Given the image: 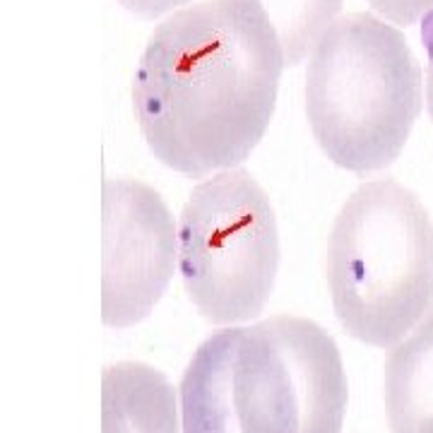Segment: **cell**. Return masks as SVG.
Returning <instances> with one entry per match:
<instances>
[{"instance_id": "7a4b0ae2", "label": "cell", "mask_w": 433, "mask_h": 433, "mask_svg": "<svg viewBox=\"0 0 433 433\" xmlns=\"http://www.w3.org/2000/svg\"><path fill=\"white\" fill-rule=\"evenodd\" d=\"M347 373L318 323L274 315L207 337L181 378L183 433H342Z\"/></svg>"}, {"instance_id": "9c48e42d", "label": "cell", "mask_w": 433, "mask_h": 433, "mask_svg": "<svg viewBox=\"0 0 433 433\" xmlns=\"http://www.w3.org/2000/svg\"><path fill=\"white\" fill-rule=\"evenodd\" d=\"M274 27L286 65L311 58L315 43L339 19L344 0H255Z\"/></svg>"}, {"instance_id": "8992f818", "label": "cell", "mask_w": 433, "mask_h": 433, "mask_svg": "<svg viewBox=\"0 0 433 433\" xmlns=\"http://www.w3.org/2000/svg\"><path fill=\"white\" fill-rule=\"evenodd\" d=\"M101 318L133 327L159 303L178 265V229L157 190L135 178H104Z\"/></svg>"}, {"instance_id": "5b68a950", "label": "cell", "mask_w": 433, "mask_h": 433, "mask_svg": "<svg viewBox=\"0 0 433 433\" xmlns=\"http://www.w3.org/2000/svg\"><path fill=\"white\" fill-rule=\"evenodd\" d=\"M178 270L205 320L257 318L279 270V226L270 195L241 166L190 190L178 219Z\"/></svg>"}, {"instance_id": "ba28073f", "label": "cell", "mask_w": 433, "mask_h": 433, "mask_svg": "<svg viewBox=\"0 0 433 433\" xmlns=\"http://www.w3.org/2000/svg\"><path fill=\"white\" fill-rule=\"evenodd\" d=\"M383 405L390 433H433V306L390 347Z\"/></svg>"}, {"instance_id": "277c9868", "label": "cell", "mask_w": 433, "mask_h": 433, "mask_svg": "<svg viewBox=\"0 0 433 433\" xmlns=\"http://www.w3.org/2000/svg\"><path fill=\"white\" fill-rule=\"evenodd\" d=\"M327 286L354 339L390 349L433 306V221L417 193L368 181L344 200L327 241Z\"/></svg>"}, {"instance_id": "7c38bea8", "label": "cell", "mask_w": 433, "mask_h": 433, "mask_svg": "<svg viewBox=\"0 0 433 433\" xmlns=\"http://www.w3.org/2000/svg\"><path fill=\"white\" fill-rule=\"evenodd\" d=\"M421 41L426 48V82H424V92H426V108L433 121V12H429L421 19Z\"/></svg>"}, {"instance_id": "6da1fadb", "label": "cell", "mask_w": 433, "mask_h": 433, "mask_svg": "<svg viewBox=\"0 0 433 433\" xmlns=\"http://www.w3.org/2000/svg\"><path fill=\"white\" fill-rule=\"evenodd\" d=\"M284 51L255 0H198L149 34L133 111L154 159L186 176L243 164L277 108Z\"/></svg>"}, {"instance_id": "52a82bcc", "label": "cell", "mask_w": 433, "mask_h": 433, "mask_svg": "<svg viewBox=\"0 0 433 433\" xmlns=\"http://www.w3.org/2000/svg\"><path fill=\"white\" fill-rule=\"evenodd\" d=\"M176 390L140 361L108 366L101 378V433H183Z\"/></svg>"}, {"instance_id": "30bf717a", "label": "cell", "mask_w": 433, "mask_h": 433, "mask_svg": "<svg viewBox=\"0 0 433 433\" xmlns=\"http://www.w3.org/2000/svg\"><path fill=\"white\" fill-rule=\"evenodd\" d=\"M371 7L393 24H417L429 12H433V0H368Z\"/></svg>"}, {"instance_id": "3957f363", "label": "cell", "mask_w": 433, "mask_h": 433, "mask_svg": "<svg viewBox=\"0 0 433 433\" xmlns=\"http://www.w3.org/2000/svg\"><path fill=\"white\" fill-rule=\"evenodd\" d=\"M303 94L325 157L339 169L371 174L402 154L424 106V72L400 29L371 12H352L315 43Z\"/></svg>"}, {"instance_id": "8fae6325", "label": "cell", "mask_w": 433, "mask_h": 433, "mask_svg": "<svg viewBox=\"0 0 433 433\" xmlns=\"http://www.w3.org/2000/svg\"><path fill=\"white\" fill-rule=\"evenodd\" d=\"M128 12L137 14V17H159L164 12H176L181 5H186L188 0H118Z\"/></svg>"}]
</instances>
